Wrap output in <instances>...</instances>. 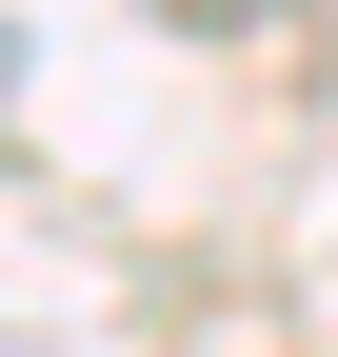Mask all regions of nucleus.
<instances>
[{
    "instance_id": "obj_1",
    "label": "nucleus",
    "mask_w": 338,
    "mask_h": 357,
    "mask_svg": "<svg viewBox=\"0 0 338 357\" xmlns=\"http://www.w3.org/2000/svg\"><path fill=\"white\" fill-rule=\"evenodd\" d=\"M0 79H20V40H0Z\"/></svg>"
}]
</instances>
